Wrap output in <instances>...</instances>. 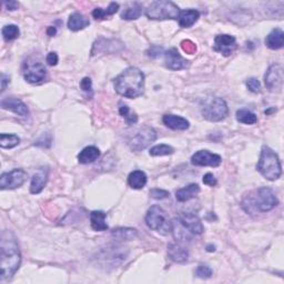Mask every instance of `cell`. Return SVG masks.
Instances as JSON below:
<instances>
[{
    "instance_id": "obj_4",
    "label": "cell",
    "mask_w": 284,
    "mask_h": 284,
    "mask_svg": "<svg viewBox=\"0 0 284 284\" xmlns=\"http://www.w3.org/2000/svg\"><path fill=\"white\" fill-rule=\"evenodd\" d=\"M258 170L262 176L270 181H276L282 174L281 162L278 154L271 148L267 146L262 147L260 160L258 162Z\"/></svg>"
},
{
    "instance_id": "obj_30",
    "label": "cell",
    "mask_w": 284,
    "mask_h": 284,
    "mask_svg": "<svg viewBox=\"0 0 284 284\" xmlns=\"http://www.w3.org/2000/svg\"><path fill=\"white\" fill-rule=\"evenodd\" d=\"M20 143V138L17 134L1 133L0 134V147L2 149H11Z\"/></svg>"
},
{
    "instance_id": "obj_10",
    "label": "cell",
    "mask_w": 284,
    "mask_h": 284,
    "mask_svg": "<svg viewBox=\"0 0 284 284\" xmlns=\"http://www.w3.org/2000/svg\"><path fill=\"white\" fill-rule=\"evenodd\" d=\"M284 73L282 66L278 63L271 64L264 74V83L271 92H280L283 88Z\"/></svg>"
},
{
    "instance_id": "obj_31",
    "label": "cell",
    "mask_w": 284,
    "mask_h": 284,
    "mask_svg": "<svg viewBox=\"0 0 284 284\" xmlns=\"http://www.w3.org/2000/svg\"><path fill=\"white\" fill-rule=\"evenodd\" d=\"M171 231L173 232L174 238L178 239V240H191V237L187 233V229L182 226L179 220H174L173 222H171Z\"/></svg>"
},
{
    "instance_id": "obj_21",
    "label": "cell",
    "mask_w": 284,
    "mask_h": 284,
    "mask_svg": "<svg viewBox=\"0 0 284 284\" xmlns=\"http://www.w3.org/2000/svg\"><path fill=\"white\" fill-rule=\"evenodd\" d=\"M199 17H200V12L196 9H187V10L180 11L178 21L181 28H190L198 21Z\"/></svg>"
},
{
    "instance_id": "obj_18",
    "label": "cell",
    "mask_w": 284,
    "mask_h": 284,
    "mask_svg": "<svg viewBox=\"0 0 284 284\" xmlns=\"http://www.w3.org/2000/svg\"><path fill=\"white\" fill-rule=\"evenodd\" d=\"M48 181V169H39L37 173L33 174L30 184V192L32 194L40 193Z\"/></svg>"
},
{
    "instance_id": "obj_32",
    "label": "cell",
    "mask_w": 284,
    "mask_h": 284,
    "mask_svg": "<svg viewBox=\"0 0 284 284\" xmlns=\"http://www.w3.org/2000/svg\"><path fill=\"white\" fill-rule=\"evenodd\" d=\"M236 117L239 122L244 124H256L258 121L257 114L250 110H247V109H240V110H238Z\"/></svg>"
},
{
    "instance_id": "obj_37",
    "label": "cell",
    "mask_w": 284,
    "mask_h": 284,
    "mask_svg": "<svg viewBox=\"0 0 284 284\" xmlns=\"http://www.w3.org/2000/svg\"><path fill=\"white\" fill-rule=\"evenodd\" d=\"M247 87L249 88V90L253 93H259L261 91V84H260V81H259L257 78L248 79Z\"/></svg>"
},
{
    "instance_id": "obj_17",
    "label": "cell",
    "mask_w": 284,
    "mask_h": 284,
    "mask_svg": "<svg viewBox=\"0 0 284 284\" xmlns=\"http://www.w3.org/2000/svg\"><path fill=\"white\" fill-rule=\"evenodd\" d=\"M162 121L166 124V127L172 129V130H187L190 127V123L186 118L177 116V114H164Z\"/></svg>"
},
{
    "instance_id": "obj_1",
    "label": "cell",
    "mask_w": 284,
    "mask_h": 284,
    "mask_svg": "<svg viewBox=\"0 0 284 284\" xmlns=\"http://www.w3.org/2000/svg\"><path fill=\"white\" fill-rule=\"evenodd\" d=\"M0 267H1V277L0 280L11 278L20 267L21 253L14 234L4 230L1 233L0 240Z\"/></svg>"
},
{
    "instance_id": "obj_44",
    "label": "cell",
    "mask_w": 284,
    "mask_h": 284,
    "mask_svg": "<svg viewBox=\"0 0 284 284\" xmlns=\"http://www.w3.org/2000/svg\"><path fill=\"white\" fill-rule=\"evenodd\" d=\"M4 6L8 9V10H16L19 7V3L17 1H13V0H10V1H4Z\"/></svg>"
},
{
    "instance_id": "obj_23",
    "label": "cell",
    "mask_w": 284,
    "mask_h": 284,
    "mask_svg": "<svg viewBox=\"0 0 284 284\" xmlns=\"http://www.w3.org/2000/svg\"><path fill=\"white\" fill-rule=\"evenodd\" d=\"M200 192V187L197 183H191L189 186L179 189L176 193V198L179 202H187L196 198Z\"/></svg>"
},
{
    "instance_id": "obj_19",
    "label": "cell",
    "mask_w": 284,
    "mask_h": 284,
    "mask_svg": "<svg viewBox=\"0 0 284 284\" xmlns=\"http://www.w3.org/2000/svg\"><path fill=\"white\" fill-rule=\"evenodd\" d=\"M266 44L272 50L281 49L284 44V32L281 28H276L268 34L266 38Z\"/></svg>"
},
{
    "instance_id": "obj_25",
    "label": "cell",
    "mask_w": 284,
    "mask_h": 284,
    "mask_svg": "<svg viewBox=\"0 0 284 284\" xmlns=\"http://www.w3.org/2000/svg\"><path fill=\"white\" fill-rule=\"evenodd\" d=\"M106 218L107 214L103 211H92L90 213V223H91V228L94 231L101 232L108 230Z\"/></svg>"
},
{
    "instance_id": "obj_35",
    "label": "cell",
    "mask_w": 284,
    "mask_h": 284,
    "mask_svg": "<svg viewBox=\"0 0 284 284\" xmlns=\"http://www.w3.org/2000/svg\"><path fill=\"white\" fill-rule=\"evenodd\" d=\"M119 112H120V114L124 118V120L127 121L128 124H133L138 122V116L134 112H132L126 104L123 103L120 104V107H119Z\"/></svg>"
},
{
    "instance_id": "obj_15",
    "label": "cell",
    "mask_w": 284,
    "mask_h": 284,
    "mask_svg": "<svg viewBox=\"0 0 284 284\" xmlns=\"http://www.w3.org/2000/svg\"><path fill=\"white\" fill-rule=\"evenodd\" d=\"M164 61L170 70H182L189 67V61L179 53L177 48H171L164 52Z\"/></svg>"
},
{
    "instance_id": "obj_26",
    "label": "cell",
    "mask_w": 284,
    "mask_h": 284,
    "mask_svg": "<svg viewBox=\"0 0 284 284\" xmlns=\"http://www.w3.org/2000/svg\"><path fill=\"white\" fill-rule=\"evenodd\" d=\"M147 174L141 170H134L128 177V183L132 189H142L147 184Z\"/></svg>"
},
{
    "instance_id": "obj_34",
    "label": "cell",
    "mask_w": 284,
    "mask_h": 284,
    "mask_svg": "<svg viewBox=\"0 0 284 284\" xmlns=\"http://www.w3.org/2000/svg\"><path fill=\"white\" fill-rule=\"evenodd\" d=\"M2 33V37L6 41H10L13 40V39H16L19 37V28L16 24H7V26H4L1 30Z\"/></svg>"
},
{
    "instance_id": "obj_22",
    "label": "cell",
    "mask_w": 284,
    "mask_h": 284,
    "mask_svg": "<svg viewBox=\"0 0 284 284\" xmlns=\"http://www.w3.org/2000/svg\"><path fill=\"white\" fill-rule=\"evenodd\" d=\"M90 24V20L86 16H83L80 12H73L70 14L68 20V28L70 29L71 31H79L82 30L86 27H88Z\"/></svg>"
},
{
    "instance_id": "obj_14",
    "label": "cell",
    "mask_w": 284,
    "mask_h": 284,
    "mask_svg": "<svg viewBox=\"0 0 284 284\" xmlns=\"http://www.w3.org/2000/svg\"><path fill=\"white\" fill-rule=\"evenodd\" d=\"M179 221L187 230L193 234H202L204 231L200 218L190 212H181L179 214Z\"/></svg>"
},
{
    "instance_id": "obj_41",
    "label": "cell",
    "mask_w": 284,
    "mask_h": 284,
    "mask_svg": "<svg viewBox=\"0 0 284 284\" xmlns=\"http://www.w3.org/2000/svg\"><path fill=\"white\" fill-rule=\"evenodd\" d=\"M203 183L207 184V186L209 187H214V186H217L218 182H217L216 177H214L212 173H207V174H204V177H203Z\"/></svg>"
},
{
    "instance_id": "obj_16",
    "label": "cell",
    "mask_w": 284,
    "mask_h": 284,
    "mask_svg": "<svg viewBox=\"0 0 284 284\" xmlns=\"http://www.w3.org/2000/svg\"><path fill=\"white\" fill-rule=\"evenodd\" d=\"M1 108L4 110H9L18 116L26 117L29 114L28 107L24 104L20 99L16 97H6L1 100Z\"/></svg>"
},
{
    "instance_id": "obj_11",
    "label": "cell",
    "mask_w": 284,
    "mask_h": 284,
    "mask_svg": "<svg viewBox=\"0 0 284 284\" xmlns=\"http://www.w3.org/2000/svg\"><path fill=\"white\" fill-rule=\"evenodd\" d=\"M28 174L23 169H13L10 172H4L0 177V189L12 190L21 187L27 181Z\"/></svg>"
},
{
    "instance_id": "obj_40",
    "label": "cell",
    "mask_w": 284,
    "mask_h": 284,
    "mask_svg": "<svg viewBox=\"0 0 284 284\" xmlns=\"http://www.w3.org/2000/svg\"><path fill=\"white\" fill-rule=\"evenodd\" d=\"M80 88L84 92H92V81L90 78H83L80 82Z\"/></svg>"
},
{
    "instance_id": "obj_13",
    "label": "cell",
    "mask_w": 284,
    "mask_h": 284,
    "mask_svg": "<svg viewBox=\"0 0 284 284\" xmlns=\"http://www.w3.org/2000/svg\"><path fill=\"white\" fill-rule=\"evenodd\" d=\"M238 47L236 38L230 34H219L214 39V46L213 49L218 52L223 54L224 57H229L236 51Z\"/></svg>"
},
{
    "instance_id": "obj_3",
    "label": "cell",
    "mask_w": 284,
    "mask_h": 284,
    "mask_svg": "<svg viewBox=\"0 0 284 284\" xmlns=\"http://www.w3.org/2000/svg\"><path fill=\"white\" fill-rule=\"evenodd\" d=\"M278 204L279 200L272 189L263 187L244 198L242 208L248 213L252 214L256 212H269L273 210Z\"/></svg>"
},
{
    "instance_id": "obj_8",
    "label": "cell",
    "mask_w": 284,
    "mask_h": 284,
    "mask_svg": "<svg viewBox=\"0 0 284 284\" xmlns=\"http://www.w3.org/2000/svg\"><path fill=\"white\" fill-rule=\"evenodd\" d=\"M157 139V132L151 127H142L128 139V146L133 151H142Z\"/></svg>"
},
{
    "instance_id": "obj_20",
    "label": "cell",
    "mask_w": 284,
    "mask_h": 284,
    "mask_svg": "<svg viewBox=\"0 0 284 284\" xmlns=\"http://www.w3.org/2000/svg\"><path fill=\"white\" fill-rule=\"evenodd\" d=\"M168 254L171 260L177 263L187 262L189 258V252L187 249L178 243H171L168 247Z\"/></svg>"
},
{
    "instance_id": "obj_29",
    "label": "cell",
    "mask_w": 284,
    "mask_h": 284,
    "mask_svg": "<svg viewBox=\"0 0 284 284\" xmlns=\"http://www.w3.org/2000/svg\"><path fill=\"white\" fill-rule=\"evenodd\" d=\"M119 9V3L117 2H111L109 4V7L107 9L102 8H96L92 11V16L94 19H99V20H102V19H107V17L112 16V14L116 13Z\"/></svg>"
},
{
    "instance_id": "obj_24",
    "label": "cell",
    "mask_w": 284,
    "mask_h": 284,
    "mask_svg": "<svg viewBox=\"0 0 284 284\" xmlns=\"http://www.w3.org/2000/svg\"><path fill=\"white\" fill-rule=\"evenodd\" d=\"M100 157V150L94 146L86 147L78 154V161L82 164H88L98 160Z\"/></svg>"
},
{
    "instance_id": "obj_42",
    "label": "cell",
    "mask_w": 284,
    "mask_h": 284,
    "mask_svg": "<svg viewBox=\"0 0 284 284\" xmlns=\"http://www.w3.org/2000/svg\"><path fill=\"white\" fill-rule=\"evenodd\" d=\"M58 60H59V58L56 52H49L46 58V61L49 66H56V64L58 63Z\"/></svg>"
},
{
    "instance_id": "obj_43",
    "label": "cell",
    "mask_w": 284,
    "mask_h": 284,
    "mask_svg": "<svg viewBox=\"0 0 284 284\" xmlns=\"http://www.w3.org/2000/svg\"><path fill=\"white\" fill-rule=\"evenodd\" d=\"M161 52H162V48H161V47L152 46L150 49H149L148 56L151 57V58H157V57L160 56Z\"/></svg>"
},
{
    "instance_id": "obj_28",
    "label": "cell",
    "mask_w": 284,
    "mask_h": 284,
    "mask_svg": "<svg viewBox=\"0 0 284 284\" xmlns=\"http://www.w3.org/2000/svg\"><path fill=\"white\" fill-rule=\"evenodd\" d=\"M142 6L140 3H131L121 12V18L124 20H136L142 14Z\"/></svg>"
},
{
    "instance_id": "obj_36",
    "label": "cell",
    "mask_w": 284,
    "mask_h": 284,
    "mask_svg": "<svg viewBox=\"0 0 284 284\" xmlns=\"http://www.w3.org/2000/svg\"><path fill=\"white\" fill-rule=\"evenodd\" d=\"M196 274L201 279H209L212 277V269L207 266V264H200V266L197 268Z\"/></svg>"
},
{
    "instance_id": "obj_39",
    "label": "cell",
    "mask_w": 284,
    "mask_h": 284,
    "mask_svg": "<svg viewBox=\"0 0 284 284\" xmlns=\"http://www.w3.org/2000/svg\"><path fill=\"white\" fill-rule=\"evenodd\" d=\"M181 47L184 52H187L189 54H193L197 51V46L191 40H183L181 42Z\"/></svg>"
},
{
    "instance_id": "obj_9",
    "label": "cell",
    "mask_w": 284,
    "mask_h": 284,
    "mask_svg": "<svg viewBox=\"0 0 284 284\" xmlns=\"http://www.w3.org/2000/svg\"><path fill=\"white\" fill-rule=\"evenodd\" d=\"M22 74L26 81L32 84L41 83L47 79V70L43 64L34 59H27L22 64Z\"/></svg>"
},
{
    "instance_id": "obj_45",
    "label": "cell",
    "mask_w": 284,
    "mask_h": 284,
    "mask_svg": "<svg viewBox=\"0 0 284 284\" xmlns=\"http://www.w3.org/2000/svg\"><path fill=\"white\" fill-rule=\"evenodd\" d=\"M9 77L6 76V74L2 73L1 74V92H3L4 90H6V88H7V84L9 83Z\"/></svg>"
},
{
    "instance_id": "obj_2",
    "label": "cell",
    "mask_w": 284,
    "mask_h": 284,
    "mask_svg": "<svg viewBox=\"0 0 284 284\" xmlns=\"http://www.w3.org/2000/svg\"><path fill=\"white\" fill-rule=\"evenodd\" d=\"M114 89L124 98H138L144 92V74L136 67H129L114 79Z\"/></svg>"
},
{
    "instance_id": "obj_33",
    "label": "cell",
    "mask_w": 284,
    "mask_h": 284,
    "mask_svg": "<svg viewBox=\"0 0 284 284\" xmlns=\"http://www.w3.org/2000/svg\"><path fill=\"white\" fill-rule=\"evenodd\" d=\"M174 152V149L171 146H168V144H158V146H154L153 148L150 149V156L152 157H162V156H169V154H172Z\"/></svg>"
},
{
    "instance_id": "obj_38",
    "label": "cell",
    "mask_w": 284,
    "mask_h": 284,
    "mask_svg": "<svg viewBox=\"0 0 284 284\" xmlns=\"http://www.w3.org/2000/svg\"><path fill=\"white\" fill-rule=\"evenodd\" d=\"M150 196L151 198L156 199V200H162V199H166L170 196V193H169V191L162 190V189L156 188V189H152V190L150 191Z\"/></svg>"
},
{
    "instance_id": "obj_27",
    "label": "cell",
    "mask_w": 284,
    "mask_h": 284,
    "mask_svg": "<svg viewBox=\"0 0 284 284\" xmlns=\"http://www.w3.org/2000/svg\"><path fill=\"white\" fill-rule=\"evenodd\" d=\"M137 230L132 228H118L112 231V237L117 241H130L137 237Z\"/></svg>"
},
{
    "instance_id": "obj_6",
    "label": "cell",
    "mask_w": 284,
    "mask_h": 284,
    "mask_svg": "<svg viewBox=\"0 0 284 284\" xmlns=\"http://www.w3.org/2000/svg\"><path fill=\"white\" fill-rule=\"evenodd\" d=\"M180 9L176 3L168 0H159L149 4L146 16L152 20H167V19H178Z\"/></svg>"
},
{
    "instance_id": "obj_47",
    "label": "cell",
    "mask_w": 284,
    "mask_h": 284,
    "mask_svg": "<svg viewBox=\"0 0 284 284\" xmlns=\"http://www.w3.org/2000/svg\"><path fill=\"white\" fill-rule=\"evenodd\" d=\"M214 250H216V249H214V247L208 246V251H209V252H212V251H214Z\"/></svg>"
},
{
    "instance_id": "obj_7",
    "label": "cell",
    "mask_w": 284,
    "mask_h": 284,
    "mask_svg": "<svg viewBox=\"0 0 284 284\" xmlns=\"http://www.w3.org/2000/svg\"><path fill=\"white\" fill-rule=\"evenodd\" d=\"M146 223L151 230L167 234L171 231V223L168 222L166 211L161 207L152 206L146 214Z\"/></svg>"
},
{
    "instance_id": "obj_46",
    "label": "cell",
    "mask_w": 284,
    "mask_h": 284,
    "mask_svg": "<svg viewBox=\"0 0 284 284\" xmlns=\"http://www.w3.org/2000/svg\"><path fill=\"white\" fill-rule=\"evenodd\" d=\"M47 33H48V36H49V37H53L54 34L57 33V29H56V27H54V26H53V27H52V26H51V27H49V28H48V30H47Z\"/></svg>"
},
{
    "instance_id": "obj_12",
    "label": "cell",
    "mask_w": 284,
    "mask_h": 284,
    "mask_svg": "<svg viewBox=\"0 0 284 284\" xmlns=\"http://www.w3.org/2000/svg\"><path fill=\"white\" fill-rule=\"evenodd\" d=\"M222 158L217 153L208 150H200L191 157V163L198 167H212L217 168L221 164Z\"/></svg>"
},
{
    "instance_id": "obj_5",
    "label": "cell",
    "mask_w": 284,
    "mask_h": 284,
    "mask_svg": "<svg viewBox=\"0 0 284 284\" xmlns=\"http://www.w3.org/2000/svg\"><path fill=\"white\" fill-rule=\"evenodd\" d=\"M200 110L202 117L208 121L219 122L227 118L229 108L224 99L219 97H210L203 100Z\"/></svg>"
}]
</instances>
